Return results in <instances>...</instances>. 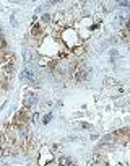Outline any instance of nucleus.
Masks as SVG:
<instances>
[{
    "label": "nucleus",
    "mask_w": 130,
    "mask_h": 166,
    "mask_svg": "<svg viewBox=\"0 0 130 166\" xmlns=\"http://www.w3.org/2000/svg\"><path fill=\"white\" fill-rule=\"evenodd\" d=\"M28 111L26 109H23V111H20L18 114H16L15 117H13V126L16 127V129H20V127H23V126H26L28 124Z\"/></svg>",
    "instance_id": "obj_1"
},
{
    "label": "nucleus",
    "mask_w": 130,
    "mask_h": 166,
    "mask_svg": "<svg viewBox=\"0 0 130 166\" xmlns=\"http://www.w3.org/2000/svg\"><path fill=\"white\" fill-rule=\"evenodd\" d=\"M88 77V70L81 65V67H77V70H75V80L78 82H83L85 78Z\"/></svg>",
    "instance_id": "obj_2"
},
{
    "label": "nucleus",
    "mask_w": 130,
    "mask_h": 166,
    "mask_svg": "<svg viewBox=\"0 0 130 166\" xmlns=\"http://www.w3.org/2000/svg\"><path fill=\"white\" fill-rule=\"evenodd\" d=\"M42 31H44V29H42V26L37 23V25H34V26H33V29H31V36H33V37H39L41 34H42Z\"/></svg>",
    "instance_id": "obj_3"
},
{
    "label": "nucleus",
    "mask_w": 130,
    "mask_h": 166,
    "mask_svg": "<svg viewBox=\"0 0 130 166\" xmlns=\"http://www.w3.org/2000/svg\"><path fill=\"white\" fill-rule=\"evenodd\" d=\"M122 37H124V41H125V43L129 41V28H125V29L122 31Z\"/></svg>",
    "instance_id": "obj_4"
}]
</instances>
